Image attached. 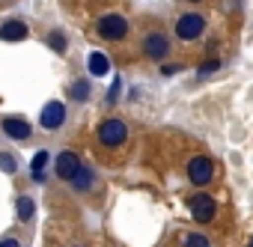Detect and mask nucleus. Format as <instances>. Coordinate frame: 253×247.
<instances>
[{"label":"nucleus","mask_w":253,"mask_h":247,"mask_svg":"<svg viewBox=\"0 0 253 247\" xmlns=\"http://www.w3.org/2000/svg\"><path fill=\"white\" fill-rule=\"evenodd\" d=\"M107 69H110V60L104 54H92L89 57V72L92 75H107Z\"/></svg>","instance_id":"nucleus-16"},{"label":"nucleus","mask_w":253,"mask_h":247,"mask_svg":"<svg viewBox=\"0 0 253 247\" xmlns=\"http://www.w3.org/2000/svg\"><path fill=\"white\" fill-rule=\"evenodd\" d=\"M176 69H182V63H167V66H164V75H170V72H176Z\"/></svg>","instance_id":"nucleus-21"},{"label":"nucleus","mask_w":253,"mask_h":247,"mask_svg":"<svg viewBox=\"0 0 253 247\" xmlns=\"http://www.w3.org/2000/svg\"><path fill=\"white\" fill-rule=\"evenodd\" d=\"M0 170H3V173H15L18 170V158L9 155V152H3V155H0Z\"/></svg>","instance_id":"nucleus-18"},{"label":"nucleus","mask_w":253,"mask_h":247,"mask_svg":"<svg viewBox=\"0 0 253 247\" xmlns=\"http://www.w3.org/2000/svg\"><path fill=\"white\" fill-rule=\"evenodd\" d=\"M95 36H98L101 42H113V45L125 42V39L131 36V21H128V15L119 12V9L98 12V15H95Z\"/></svg>","instance_id":"nucleus-2"},{"label":"nucleus","mask_w":253,"mask_h":247,"mask_svg":"<svg viewBox=\"0 0 253 247\" xmlns=\"http://www.w3.org/2000/svg\"><path fill=\"white\" fill-rule=\"evenodd\" d=\"M95 140L101 149H122L128 143V125L119 119V116H104L98 125H95Z\"/></svg>","instance_id":"nucleus-4"},{"label":"nucleus","mask_w":253,"mask_h":247,"mask_svg":"<svg viewBox=\"0 0 253 247\" xmlns=\"http://www.w3.org/2000/svg\"><path fill=\"white\" fill-rule=\"evenodd\" d=\"M15 208H18V220H21V223L33 220V214H36V203H33V197H27V194H21V197H18Z\"/></svg>","instance_id":"nucleus-15"},{"label":"nucleus","mask_w":253,"mask_h":247,"mask_svg":"<svg viewBox=\"0 0 253 247\" xmlns=\"http://www.w3.org/2000/svg\"><path fill=\"white\" fill-rule=\"evenodd\" d=\"M0 247H21L15 235H6V238H0Z\"/></svg>","instance_id":"nucleus-20"},{"label":"nucleus","mask_w":253,"mask_h":247,"mask_svg":"<svg viewBox=\"0 0 253 247\" xmlns=\"http://www.w3.org/2000/svg\"><path fill=\"white\" fill-rule=\"evenodd\" d=\"M247 247H253V238H250V241H247Z\"/></svg>","instance_id":"nucleus-24"},{"label":"nucleus","mask_w":253,"mask_h":247,"mask_svg":"<svg viewBox=\"0 0 253 247\" xmlns=\"http://www.w3.org/2000/svg\"><path fill=\"white\" fill-rule=\"evenodd\" d=\"M66 119H69L66 104H63V101H48V104L42 107V113H39V125H42L45 131H57V128L66 125Z\"/></svg>","instance_id":"nucleus-8"},{"label":"nucleus","mask_w":253,"mask_h":247,"mask_svg":"<svg viewBox=\"0 0 253 247\" xmlns=\"http://www.w3.org/2000/svg\"><path fill=\"white\" fill-rule=\"evenodd\" d=\"M214 173H217V170H214V161H211L209 155H191V158L185 161V176H188V182L197 185L200 191L214 182Z\"/></svg>","instance_id":"nucleus-5"},{"label":"nucleus","mask_w":253,"mask_h":247,"mask_svg":"<svg viewBox=\"0 0 253 247\" xmlns=\"http://www.w3.org/2000/svg\"><path fill=\"white\" fill-rule=\"evenodd\" d=\"M45 42H48V48L51 51H57V54H66L69 51V36L63 33V30H48V36H45Z\"/></svg>","instance_id":"nucleus-14"},{"label":"nucleus","mask_w":253,"mask_h":247,"mask_svg":"<svg viewBox=\"0 0 253 247\" xmlns=\"http://www.w3.org/2000/svg\"><path fill=\"white\" fill-rule=\"evenodd\" d=\"M69 247H86V244H69Z\"/></svg>","instance_id":"nucleus-23"},{"label":"nucleus","mask_w":253,"mask_h":247,"mask_svg":"<svg viewBox=\"0 0 253 247\" xmlns=\"http://www.w3.org/2000/svg\"><path fill=\"white\" fill-rule=\"evenodd\" d=\"M185 206H188L191 217H194L197 223H203V226H209V223L217 217V200H214L211 194H206V191L191 194V197L185 200Z\"/></svg>","instance_id":"nucleus-6"},{"label":"nucleus","mask_w":253,"mask_h":247,"mask_svg":"<svg viewBox=\"0 0 253 247\" xmlns=\"http://www.w3.org/2000/svg\"><path fill=\"white\" fill-rule=\"evenodd\" d=\"M48 161H51V155H48L45 149H42V152H36V155H33V161H30V170H33V176H39V173L45 170V164H48Z\"/></svg>","instance_id":"nucleus-17"},{"label":"nucleus","mask_w":253,"mask_h":247,"mask_svg":"<svg viewBox=\"0 0 253 247\" xmlns=\"http://www.w3.org/2000/svg\"><path fill=\"white\" fill-rule=\"evenodd\" d=\"M0 128H3V134H6V137H12V140H30V134H33L30 122H27V119H21V116H3Z\"/></svg>","instance_id":"nucleus-9"},{"label":"nucleus","mask_w":253,"mask_h":247,"mask_svg":"<svg viewBox=\"0 0 253 247\" xmlns=\"http://www.w3.org/2000/svg\"><path fill=\"white\" fill-rule=\"evenodd\" d=\"M182 3H188V6H200V3H206V0H182Z\"/></svg>","instance_id":"nucleus-22"},{"label":"nucleus","mask_w":253,"mask_h":247,"mask_svg":"<svg viewBox=\"0 0 253 247\" xmlns=\"http://www.w3.org/2000/svg\"><path fill=\"white\" fill-rule=\"evenodd\" d=\"M89 95H92V86H89V81H84V78H75V81L69 83V98H72V101H89Z\"/></svg>","instance_id":"nucleus-13"},{"label":"nucleus","mask_w":253,"mask_h":247,"mask_svg":"<svg viewBox=\"0 0 253 247\" xmlns=\"http://www.w3.org/2000/svg\"><path fill=\"white\" fill-rule=\"evenodd\" d=\"M206 27H209L206 12L185 9V12H179V15L173 18V39L182 42V45H191V42H197V39L206 33Z\"/></svg>","instance_id":"nucleus-3"},{"label":"nucleus","mask_w":253,"mask_h":247,"mask_svg":"<svg viewBox=\"0 0 253 247\" xmlns=\"http://www.w3.org/2000/svg\"><path fill=\"white\" fill-rule=\"evenodd\" d=\"M179 247H211V241H209V235L200 232V229H182Z\"/></svg>","instance_id":"nucleus-12"},{"label":"nucleus","mask_w":253,"mask_h":247,"mask_svg":"<svg viewBox=\"0 0 253 247\" xmlns=\"http://www.w3.org/2000/svg\"><path fill=\"white\" fill-rule=\"evenodd\" d=\"M220 66H223V60H217V57H214V60H206V63L200 66V75H211V72H217Z\"/></svg>","instance_id":"nucleus-19"},{"label":"nucleus","mask_w":253,"mask_h":247,"mask_svg":"<svg viewBox=\"0 0 253 247\" xmlns=\"http://www.w3.org/2000/svg\"><path fill=\"white\" fill-rule=\"evenodd\" d=\"M137 51H140V57H143L146 63H161V60H167L170 51H173V36H170L164 27L149 24V27L137 36Z\"/></svg>","instance_id":"nucleus-1"},{"label":"nucleus","mask_w":253,"mask_h":247,"mask_svg":"<svg viewBox=\"0 0 253 247\" xmlns=\"http://www.w3.org/2000/svg\"><path fill=\"white\" fill-rule=\"evenodd\" d=\"M81 167H84V158H81L75 149H63V152L54 158V176H57L60 182H72V179L81 173Z\"/></svg>","instance_id":"nucleus-7"},{"label":"nucleus","mask_w":253,"mask_h":247,"mask_svg":"<svg viewBox=\"0 0 253 247\" xmlns=\"http://www.w3.org/2000/svg\"><path fill=\"white\" fill-rule=\"evenodd\" d=\"M95 188V173H92V167H81V173L72 179V191L75 194H86V191H92Z\"/></svg>","instance_id":"nucleus-11"},{"label":"nucleus","mask_w":253,"mask_h":247,"mask_svg":"<svg viewBox=\"0 0 253 247\" xmlns=\"http://www.w3.org/2000/svg\"><path fill=\"white\" fill-rule=\"evenodd\" d=\"M27 24L21 18H6L0 24V42H24L27 39Z\"/></svg>","instance_id":"nucleus-10"}]
</instances>
